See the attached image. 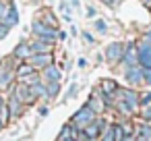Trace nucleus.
I'll list each match as a JSON object with an SVG mask.
<instances>
[{"label":"nucleus","mask_w":151,"mask_h":141,"mask_svg":"<svg viewBox=\"0 0 151 141\" xmlns=\"http://www.w3.org/2000/svg\"><path fill=\"white\" fill-rule=\"evenodd\" d=\"M120 127H122V133H124V135H132V127H130V122H122Z\"/></svg>","instance_id":"31"},{"label":"nucleus","mask_w":151,"mask_h":141,"mask_svg":"<svg viewBox=\"0 0 151 141\" xmlns=\"http://www.w3.org/2000/svg\"><path fill=\"white\" fill-rule=\"evenodd\" d=\"M31 73H35V69L25 60V62H19L17 64V69H15V75H17V79H21V77H25V75H31Z\"/></svg>","instance_id":"16"},{"label":"nucleus","mask_w":151,"mask_h":141,"mask_svg":"<svg viewBox=\"0 0 151 141\" xmlns=\"http://www.w3.org/2000/svg\"><path fill=\"white\" fill-rule=\"evenodd\" d=\"M42 23H46V25H50V27H56V17L52 15V11H42V15L37 17Z\"/></svg>","instance_id":"20"},{"label":"nucleus","mask_w":151,"mask_h":141,"mask_svg":"<svg viewBox=\"0 0 151 141\" xmlns=\"http://www.w3.org/2000/svg\"><path fill=\"white\" fill-rule=\"evenodd\" d=\"M56 141H77V139H73V137H66V139H56Z\"/></svg>","instance_id":"41"},{"label":"nucleus","mask_w":151,"mask_h":141,"mask_svg":"<svg viewBox=\"0 0 151 141\" xmlns=\"http://www.w3.org/2000/svg\"><path fill=\"white\" fill-rule=\"evenodd\" d=\"M29 56H31V48H29L27 42H21V44L13 50V58H17V60H21V62L29 60Z\"/></svg>","instance_id":"11"},{"label":"nucleus","mask_w":151,"mask_h":141,"mask_svg":"<svg viewBox=\"0 0 151 141\" xmlns=\"http://www.w3.org/2000/svg\"><path fill=\"white\" fill-rule=\"evenodd\" d=\"M95 29H97L99 33H104V31H106V23H104L101 19H97V21H95Z\"/></svg>","instance_id":"32"},{"label":"nucleus","mask_w":151,"mask_h":141,"mask_svg":"<svg viewBox=\"0 0 151 141\" xmlns=\"http://www.w3.org/2000/svg\"><path fill=\"white\" fill-rule=\"evenodd\" d=\"M137 54H139V64L143 69H151V44L145 40L143 44H139L137 48Z\"/></svg>","instance_id":"5"},{"label":"nucleus","mask_w":151,"mask_h":141,"mask_svg":"<svg viewBox=\"0 0 151 141\" xmlns=\"http://www.w3.org/2000/svg\"><path fill=\"white\" fill-rule=\"evenodd\" d=\"M75 93H77V85H70V89H68V93H66V95H68V98H73Z\"/></svg>","instance_id":"36"},{"label":"nucleus","mask_w":151,"mask_h":141,"mask_svg":"<svg viewBox=\"0 0 151 141\" xmlns=\"http://www.w3.org/2000/svg\"><path fill=\"white\" fill-rule=\"evenodd\" d=\"M6 106H9L11 118H19V116L23 114V108H25V106H23V104H21V102H19V100L13 95V93H11V98L6 100Z\"/></svg>","instance_id":"12"},{"label":"nucleus","mask_w":151,"mask_h":141,"mask_svg":"<svg viewBox=\"0 0 151 141\" xmlns=\"http://www.w3.org/2000/svg\"><path fill=\"white\" fill-rule=\"evenodd\" d=\"M145 4H147V7H151V0H145Z\"/></svg>","instance_id":"42"},{"label":"nucleus","mask_w":151,"mask_h":141,"mask_svg":"<svg viewBox=\"0 0 151 141\" xmlns=\"http://www.w3.org/2000/svg\"><path fill=\"white\" fill-rule=\"evenodd\" d=\"M83 40H85V42H89V44H93V35H91L89 31H83Z\"/></svg>","instance_id":"35"},{"label":"nucleus","mask_w":151,"mask_h":141,"mask_svg":"<svg viewBox=\"0 0 151 141\" xmlns=\"http://www.w3.org/2000/svg\"><path fill=\"white\" fill-rule=\"evenodd\" d=\"M93 15H95V9L89 7V9H87V17H93Z\"/></svg>","instance_id":"38"},{"label":"nucleus","mask_w":151,"mask_h":141,"mask_svg":"<svg viewBox=\"0 0 151 141\" xmlns=\"http://www.w3.org/2000/svg\"><path fill=\"white\" fill-rule=\"evenodd\" d=\"M95 116H97V114H95V112H93V110L85 104L81 110H77V112H75V116H73V120H70V122H73L79 131H83L87 124H91V122L95 120Z\"/></svg>","instance_id":"2"},{"label":"nucleus","mask_w":151,"mask_h":141,"mask_svg":"<svg viewBox=\"0 0 151 141\" xmlns=\"http://www.w3.org/2000/svg\"><path fill=\"white\" fill-rule=\"evenodd\" d=\"M0 104H4V100H2V95H0Z\"/></svg>","instance_id":"43"},{"label":"nucleus","mask_w":151,"mask_h":141,"mask_svg":"<svg viewBox=\"0 0 151 141\" xmlns=\"http://www.w3.org/2000/svg\"><path fill=\"white\" fill-rule=\"evenodd\" d=\"M58 91H60V81H50V83H46V95H48V98H56Z\"/></svg>","instance_id":"21"},{"label":"nucleus","mask_w":151,"mask_h":141,"mask_svg":"<svg viewBox=\"0 0 151 141\" xmlns=\"http://www.w3.org/2000/svg\"><path fill=\"white\" fill-rule=\"evenodd\" d=\"M99 91L104 93V95H116V91H118V85L112 81V79H104L101 83H99Z\"/></svg>","instance_id":"14"},{"label":"nucleus","mask_w":151,"mask_h":141,"mask_svg":"<svg viewBox=\"0 0 151 141\" xmlns=\"http://www.w3.org/2000/svg\"><path fill=\"white\" fill-rule=\"evenodd\" d=\"M15 9V4H13V0H0V23H2L6 17H9V13Z\"/></svg>","instance_id":"17"},{"label":"nucleus","mask_w":151,"mask_h":141,"mask_svg":"<svg viewBox=\"0 0 151 141\" xmlns=\"http://www.w3.org/2000/svg\"><path fill=\"white\" fill-rule=\"evenodd\" d=\"M19 83H23V85L31 87V85H35V83H42V79H40L37 71H35V73H31V75H25V77H21V79H19Z\"/></svg>","instance_id":"19"},{"label":"nucleus","mask_w":151,"mask_h":141,"mask_svg":"<svg viewBox=\"0 0 151 141\" xmlns=\"http://www.w3.org/2000/svg\"><path fill=\"white\" fill-rule=\"evenodd\" d=\"M143 81L147 85H151V69H143Z\"/></svg>","instance_id":"30"},{"label":"nucleus","mask_w":151,"mask_h":141,"mask_svg":"<svg viewBox=\"0 0 151 141\" xmlns=\"http://www.w3.org/2000/svg\"><path fill=\"white\" fill-rule=\"evenodd\" d=\"M31 31L35 33V38H37V40H44V42H48V44H54V40L58 38V31H56V27H50V25L42 23L40 19H35V21H33V25H31Z\"/></svg>","instance_id":"1"},{"label":"nucleus","mask_w":151,"mask_h":141,"mask_svg":"<svg viewBox=\"0 0 151 141\" xmlns=\"http://www.w3.org/2000/svg\"><path fill=\"white\" fill-rule=\"evenodd\" d=\"M11 93H13V95H15V98H17L23 106H29V104H33V102L37 100V98L31 93V87H27V85H23V83L15 85V89H13Z\"/></svg>","instance_id":"3"},{"label":"nucleus","mask_w":151,"mask_h":141,"mask_svg":"<svg viewBox=\"0 0 151 141\" xmlns=\"http://www.w3.org/2000/svg\"><path fill=\"white\" fill-rule=\"evenodd\" d=\"M106 124H104V120H99V118H95L91 124H87L85 129H83V133L87 135V139L89 141H93V139H97L99 135H101V129H104Z\"/></svg>","instance_id":"10"},{"label":"nucleus","mask_w":151,"mask_h":141,"mask_svg":"<svg viewBox=\"0 0 151 141\" xmlns=\"http://www.w3.org/2000/svg\"><path fill=\"white\" fill-rule=\"evenodd\" d=\"M122 141H134V135H126V137H124Z\"/></svg>","instance_id":"40"},{"label":"nucleus","mask_w":151,"mask_h":141,"mask_svg":"<svg viewBox=\"0 0 151 141\" xmlns=\"http://www.w3.org/2000/svg\"><path fill=\"white\" fill-rule=\"evenodd\" d=\"M60 11H64V13H68V4H66V2H62V4H60Z\"/></svg>","instance_id":"37"},{"label":"nucleus","mask_w":151,"mask_h":141,"mask_svg":"<svg viewBox=\"0 0 151 141\" xmlns=\"http://www.w3.org/2000/svg\"><path fill=\"white\" fill-rule=\"evenodd\" d=\"M42 73H44V79H46V83H50V81H60V71H58L54 64L46 67Z\"/></svg>","instance_id":"15"},{"label":"nucleus","mask_w":151,"mask_h":141,"mask_svg":"<svg viewBox=\"0 0 151 141\" xmlns=\"http://www.w3.org/2000/svg\"><path fill=\"white\" fill-rule=\"evenodd\" d=\"M2 23H4V25H6L9 29H11V27H15V25L19 23V13H17V9H13V11L9 13V17H6V19L2 21Z\"/></svg>","instance_id":"22"},{"label":"nucleus","mask_w":151,"mask_h":141,"mask_svg":"<svg viewBox=\"0 0 151 141\" xmlns=\"http://www.w3.org/2000/svg\"><path fill=\"white\" fill-rule=\"evenodd\" d=\"M126 135L122 133V127L120 124H114V141H122Z\"/></svg>","instance_id":"28"},{"label":"nucleus","mask_w":151,"mask_h":141,"mask_svg":"<svg viewBox=\"0 0 151 141\" xmlns=\"http://www.w3.org/2000/svg\"><path fill=\"white\" fill-rule=\"evenodd\" d=\"M0 122H2V127L11 122V112H9L6 102H4V104H0Z\"/></svg>","instance_id":"23"},{"label":"nucleus","mask_w":151,"mask_h":141,"mask_svg":"<svg viewBox=\"0 0 151 141\" xmlns=\"http://www.w3.org/2000/svg\"><path fill=\"white\" fill-rule=\"evenodd\" d=\"M122 62L126 64V69H128V67H134V64H139V54H137V44H134V42H128V44L124 46Z\"/></svg>","instance_id":"4"},{"label":"nucleus","mask_w":151,"mask_h":141,"mask_svg":"<svg viewBox=\"0 0 151 141\" xmlns=\"http://www.w3.org/2000/svg\"><path fill=\"white\" fill-rule=\"evenodd\" d=\"M116 95H118L122 102H126V104L130 106V110H134V108L139 106V93H137L134 89H118Z\"/></svg>","instance_id":"8"},{"label":"nucleus","mask_w":151,"mask_h":141,"mask_svg":"<svg viewBox=\"0 0 151 141\" xmlns=\"http://www.w3.org/2000/svg\"><path fill=\"white\" fill-rule=\"evenodd\" d=\"M31 93H33L35 98H48V95H46V85H44V83L31 85Z\"/></svg>","instance_id":"25"},{"label":"nucleus","mask_w":151,"mask_h":141,"mask_svg":"<svg viewBox=\"0 0 151 141\" xmlns=\"http://www.w3.org/2000/svg\"><path fill=\"white\" fill-rule=\"evenodd\" d=\"M6 33H9V27H6L4 23H0V40H4V38H6Z\"/></svg>","instance_id":"33"},{"label":"nucleus","mask_w":151,"mask_h":141,"mask_svg":"<svg viewBox=\"0 0 151 141\" xmlns=\"http://www.w3.org/2000/svg\"><path fill=\"white\" fill-rule=\"evenodd\" d=\"M87 106L95 112V114H99V112H104V108H106V104H104V98H97V95H93L89 102H87Z\"/></svg>","instance_id":"18"},{"label":"nucleus","mask_w":151,"mask_h":141,"mask_svg":"<svg viewBox=\"0 0 151 141\" xmlns=\"http://www.w3.org/2000/svg\"><path fill=\"white\" fill-rule=\"evenodd\" d=\"M101 141H114V124H106L101 129Z\"/></svg>","instance_id":"24"},{"label":"nucleus","mask_w":151,"mask_h":141,"mask_svg":"<svg viewBox=\"0 0 151 141\" xmlns=\"http://www.w3.org/2000/svg\"><path fill=\"white\" fill-rule=\"evenodd\" d=\"M139 104H141V106H151V91L143 93V95L139 98Z\"/></svg>","instance_id":"29"},{"label":"nucleus","mask_w":151,"mask_h":141,"mask_svg":"<svg viewBox=\"0 0 151 141\" xmlns=\"http://www.w3.org/2000/svg\"><path fill=\"white\" fill-rule=\"evenodd\" d=\"M0 131H2V122H0Z\"/></svg>","instance_id":"44"},{"label":"nucleus","mask_w":151,"mask_h":141,"mask_svg":"<svg viewBox=\"0 0 151 141\" xmlns=\"http://www.w3.org/2000/svg\"><path fill=\"white\" fill-rule=\"evenodd\" d=\"M116 110L120 112V114H130L132 110H130V106L126 104V102H122V100H118V104H116Z\"/></svg>","instance_id":"27"},{"label":"nucleus","mask_w":151,"mask_h":141,"mask_svg":"<svg viewBox=\"0 0 151 141\" xmlns=\"http://www.w3.org/2000/svg\"><path fill=\"white\" fill-rule=\"evenodd\" d=\"M134 135H141V137L151 139V124H139L137 131H134Z\"/></svg>","instance_id":"26"},{"label":"nucleus","mask_w":151,"mask_h":141,"mask_svg":"<svg viewBox=\"0 0 151 141\" xmlns=\"http://www.w3.org/2000/svg\"><path fill=\"white\" fill-rule=\"evenodd\" d=\"M143 118H145V120H151V106H145V110H143Z\"/></svg>","instance_id":"34"},{"label":"nucleus","mask_w":151,"mask_h":141,"mask_svg":"<svg viewBox=\"0 0 151 141\" xmlns=\"http://www.w3.org/2000/svg\"><path fill=\"white\" fill-rule=\"evenodd\" d=\"M29 48H31V54H50L52 44H48L44 40H35V42L29 44Z\"/></svg>","instance_id":"13"},{"label":"nucleus","mask_w":151,"mask_h":141,"mask_svg":"<svg viewBox=\"0 0 151 141\" xmlns=\"http://www.w3.org/2000/svg\"><path fill=\"white\" fill-rule=\"evenodd\" d=\"M58 40H66V33L64 31H58Z\"/></svg>","instance_id":"39"},{"label":"nucleus","mask_w":151,"mask_h":141,"mask_svg":"<svg viewBox=\"0 0 151 141\" xmlns=\"http://www.w3.org/2000/svg\"><path fill=\"white\" fill-rule=\"evenodd\" d=\"M122 54H124V46H122L120 42H114V44H110V46L106 48V58H108L110 62L122 60Z\"/></svg>","instance_id":"9"},{"label":"nucleus","mask_w":151,"mask_h":141,"mask_svg":"<svg viewBox=\"0 0 151 141\" xmlns=\"http://www.w3.org/2000/svg\"><path fill=\"white\" fill-rule=\"evenodd\" d=\"M124 77L130 85H141L143 83V67L141 64H134V67H128L124 71Z\"/></svg>","instance_id":"7"},{"label":"nucleus","mask_w":151,"mask_h":141,"mask_svg":"<svg viewBox=\"0 0 151 141\" xmlns=\"http://www.w3.org/2000/svg\"><path fill=\"white\" fill-rule=\"evenodd\" d=\"M27 62H29L35 71H40V69L44 71L46 67H50V64H52V54H31Z\"/></svg>","instance_id":"6"}]
</instances>
